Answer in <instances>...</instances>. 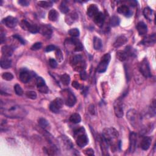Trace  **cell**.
<instances>
[{
	"mask_svg": "<svg viewBox=\"0 0 156 156\" xmlns=\"http://www.w3.org/2000/svg\"><path fill=\"white\" fill-rule=\"evenodd\" d=\"M1 112L4 116L10 118H21L26 116L25 110L17 104L16 103L11 101L1 102Z\"/></svg>",
	"mask_w": 156,
	"mask_h": 156,
	"instance_id": "6da1fadb",
	"label": "cell"
},
{
	"mask_svg": "<svg viewBox=\"0 0 156 156\" xmlns=\"http://www.w3.org/2000/svg\"><path fill=\"white\" fill-rule=\"evenodd\" d=\"M102 136L108 143L109 146H112L114 150L118 146V132L113 128H109L104 129Z\"/></svg>",
	"mask_w": 156,
	"mask_h": 156,
	"instance_id": "7a4b0ae2",
	"label": "cell"
},
{
	"mask_svg": "<svg viewBox=\"0 0 156 156\" xmlns=\"http://www.w3.org/2000/svg\"><path fill=\"white\" fill-rule=\"evenodd\" d=\"M126 118L128 120L131 124L135 128L139 126L141 122V117L138 112L134 109H131L127 113Z\"/></svg>",
	"mask_w": 156,
	"mask_h": 156,
	"instance_id": "3957f363",
	"label": "cell"
},
{
	"mask_svg": "<svg viewBox=\"0 0 156 156\" xmlns=\"http://www.w3.org/2000/svg\"><path fill=\"white\" fill-rule=\"evenodd\" d=\"M111 56L109 53L105 54L101 57V61L97 67V71L98 73H104L106 71L109 65V63L110 61H111Z\"/></svg>",
	"mask_w": 156,
	"mask_h": 156,
	"instance_id": "277c9868",
	"label": "cell"
},
{
	"mask_svg": "<svg viewBox=\"0 0 156 156\" xmlns=\"http://www.w3.org/2000/svg\"><path fill=\"white\" fill-rule=\"evenodd\" d=\"M139 70L140 73L144 78H151L152 76L149 62L146 59H143L140 63Z\"/></svg>",
	"mask_w": 156,
	"mask_h": 156,
	"instance_id": "5b68a950",
	"label": "cell"
},
{
	"mask_svg": "<svg viewBox=\"0 0 156 156\" xmlns=\"http://www.w3.org/2000/svg\"><path fill=\"white\" fill-rule=\"evenodd\" d=\"M63 96L65 98V104L68 107H73L76 102V98L70 90L63 91Z\"/></svg>",
	"mask_w": 156,
	"mask_h": 156,
	"instance_id": "8992f818",
	"label": "cell"
},
{
	"mask_svg": "<svg viewBox=\"0 0 156 156\" xmlns=\"http://www.w3.org/2000/svg\"><path fill=\"white\" fill-rule=\"evenodd\" d=\"M113 107L115 115L118 118L123 117L124 112L123 109V101L121 98H118L115 101Z\"/></svg>",
	"mask_w": 156,
	"mask_h": 156,
	"instance_id": "52a82bcc",
	"label": "cell"
},
{
	"mask_svg": "<svg viewBox=\"0 0 156 156\" xmlns=\"http://www.w3.org/2000/svg\"><path fill=\"white\" fill-rule=\"evenodd\" d=\"M21 26L24 30H27L33 34L37 33L40 31V27H38L37 25L31 24L25 20L21 22Z\"/></svg>",
	"mask_w": 156,
	"mask_h": 156,
	"instance_id": "ba28073f",
	"label": "cell"
},
{
	"mask_svg": "<svg viewBox=\"0 0 156 156\" xmlns=\"http://www.w3.org/2000/svg\"><path fill=\"white\" fill-rule=\"evenodd\" d=\"M63 104V101L61 98H57L56 100L52 101L49 105L50 111L54 113H57L60 112Z\"/></svg>",
	"mask_w": 156,
	"mask_h": 156,
	"instance_id": "9c48e42d",
	"label": "cell"
},
{
	"mask_svg": "<svg viewBox=\"0 0 156 156\" xmlns=\"http://www.w3.org/2000/svg\"><path fill=\"white\" fill-rule=\"evenodd\" d=\"M84 132L85 131L80 132L75 134L77 137L76 138V143L80 148H84L89 143L88 137L85 134Z\"/></svg>",
	"mask_w": 156,
	"mask_h": 156,
	"instance_id": "30bf717a",
	"label": "cell"
},
{
	"mask_svg": "<svg viewBox=\"0 0 156 156\" xmlns=\"http://www.w3.org/2000/svg\"><path fill=\"white\" fill-rule=\"evenodd\" d=\"M3 22L4 24L9 28L15 27L18 24V20L12 16H8L3 19Z\"/></svg>",
	"mask_w": 156,
	"mask_h": 156,
	"instance_id": "8fae6325",
	"label": "cell"
},
{
	"mask_svg": "<svg viewBox=\"0 0 156 156\" xmlns=\"http://www.w3.org/2000/svg\"><path fill=\"white\" fill-rule=\"evenodd\" d=\"M129 151L131 153H134L137 145V134L135 132H131L129 135Z\"/></svg>",
	"mask_w": 156,
	"mask_h": 156,
	"instance_id": "7c38bea8",
	"label": "cell"
},
{
	"mask_svg": "<svg viewBox=\"0 0 156 156\" xmlns=\"http://www.w3.org/2000/svg\"><path fill=\"white\" fill-rule=\"evenodd\" d=\"M68 42L74 46V51L76 52L82 51L83 50V46L79 40L77 38H69Z\"/></svg>",
	"mask_w": 156,
	"mask_h": 156,
	"instance_id": "4fadbf2b",
	"label": "cell"
},
{
	"mask_svg": "<svg viewBox=\"0 0 156 156\" xmlns=\"http://www.w3.org/2000/svg\"><path fill=\"white\" fill-rule=\"evenodd\" d=\"M105 15L102 12H98L94 16V22L95 24L99 27H101L104 23Z\"/></svg>",
	"mask_w": 156,
	"mask_h": 156,
	"instance_id": "5bb4252c",
	"label": "cell"
},
{
	"mask_svg": "<svg viewBox=\"0 0 156 156\" xmlns=\"http://www.w3.org/2000/svg\"><path fill=\"white\" fill-rule=\"evenodd\" d=\"M117 12L119 14H123L127 17H129L132 15V12H131V10L129 9L128 5H121V6L118 8Z\"/></svg>",
	"mask_w": 156,
	"mask_h": 156,
	"instance_id": "9a60e30c",
	"label": "cell"
},
{
	"mask_svg": "<svg viewBox=\"0 0 156 156\" xmlns=\"http://www.w3.org/2000/svg\"><path fill=\"white\" fill-rule=\"evenodd\" d=\"M39 32L41 33L43 36L49 37L51 36L52 33H53V30H52L50 26H48L47 25H44L40 27Z\"/></svg>",
	"mask_w": 156,
	"mask_h": 156,
	"instance_id": "2e32d148",
	"label": "cell"
},
{
	"mask_svg": "<svg viewBox=\"0 0 156 156\" xmlns=\"http://www.w3.org/2000/svg\"><path fill=\"white\" fill-rule=\"evenodd\" d=\"M137 30L140 36H144L146 35L148 32V27L144 22L140 21L137 25Z\"/></svg>",
	"mask_w": 156,
	"mask_h": 156,
	"instance_id": "e0dca14e",
	"label": "cell"
},
{
	"mask_svg": "<svg viewBox=\"0 0 156 156\" xmlns=\"http://www.w3.org/2000/svg\"><path fill=\"white\" fill-rule=\"evenodd\" d=\"M141 43L142 45L146 46H151V45H154L155 43V34H153L152 35L144 37Z\"/></svg>",
	"mask_w": 156,
	"mask_h": 156,
	"instance_id": "ac0fdd59",
	"label": "cell"
},
{
	"mask_svg": "<svg viewBox=\"0 0 156 156\" xmlns=\"http://www.w3.org/2000/svg\"><path fill=\"white\" fill-rule=\"evenodd\" d=\"M152 139L149 137H144L141 142L140 146L143 150H148L151 146Z\"/></svg>",
	"mask_w": 156,
	"mask_h": 156,
	"instance_id": "d6986e66",
	"label": "cell"
},
{
	"mask_svg": "<svg viewBox=\"0 0 156 156\" xmlns=\"http://www.w3.org/2000/svg\"><path fill=\"white\" fill-rule=\"evenodd\" d=\"M19 78L22 82L27 83L29 81H30L31 78V74L29 71H26V70L22 71L20 73Z\"/></svg>",
	"mask_w": 156,
	"mask_h": 156,
	"instance_id": "ffe728a7",
	"label": "cell"
},
{
	"mask_svg": "<svg viewBox=\"0 0 156 156\" xmlns=\"http://www.w3.org/2000/svg\"><path fill=\"white\" fill-rule=\"evenodd\" d=\"M13 52H14L13 48L8 45L3 46L1 48V53L3 54V57H10L12 55Z\"/></svg>",
	"mask_w": 156,
	"mask_h": 156,
	"instance_id": "44dd1931",
	"label": "cell"
},
{
	"mask_svg": "<svg viewBox=\"0 0 156 156\" xmlns=\"http://www.w3.org/2000/svg\"><path fill=\"white\" fill-rule=\"evenodd\" d=\"M127 42H128V38L124 36H121L117 38L116 41L113 43V47L115 48H119L124 45Z\"/></svg>",
	"mask_w": 156,
	"mask_h": 156,
	"instance_id": "7402d4cb",
	"label": "cell"
},
{
	"mask_svg": "<svg viewBox=\"0 0 156 156\" xmlns=\"http://www.w3.org/2000/svg\"><path fill=\"white\" fill-rule=\"evenodd\" d=\"M0 65L3 69H8L12 66V60L9 59L8 57H3L1 59Z\"/></svg>",
	"mask_w": 156,
	"mask_h": 156,
	"instance_id": "603a6c76",
	"label": "cell"
},
{
	"mask_svg": "<svg viewBox=\"0 0 156 156\" xmlns=\"http://www.w3.org/2000/svg\"><path fill=\"white\" fill-rule=\"evenodd\" d=\"M98 12V8L96 4H91L87 9V15L90 17H94Z\"/></svg>",
	"mask_w": 156,
	"mask_h": 156,
	"instance_id": "cb8c5ba5",
	"label": "cell"
},
{
	"mask_svg": "<svg viewBox=\"0 0 156 156\" xmlns=\"http://www.w3.org/2000/svg\"><path fill=\"white\" fill-rule=\"evenodd\" d=\"M78 19V16L76 13H71L68 14L65 17V21L67 24L71 25L72 23L76 21Z\"/></svg>",
	"mask_w": 156,
	"mask_h": 156,
	"instance_id": "d4e9b609",
	"label": "cell"
},
{
	"mask_svg": "<svg viewBox=\"0 0 156 156\" xmlns=\"http://www.w3.org/2000/svg\"><path fill=\"white\" fill-rule=\"evenodd\" d=\"M100 145L102 150V153L103 155H107L108 154V146L109 144L105 140L104 138L102 136L101 137L100 139Z\"/></svg>",
	"mask_w": 156,
	"mask_h": 156,
	"instance_id": "484cf974",
	"label": "cell"
},
{
	"mask_svg": "<svg viewBox=\"0 0 156 156\" xmlns=\"http://www.w3.org/2000/svg\"><path fill=\"white\" fill-rule=\"evenodd\" d=\"M59 13L56 9H51L48 13V19L51 21H56L58 19Z\"/></svg>",
	"mask_w": 156,
	"mask_h": 156,
	"instance_id": "4316f807",
	"label": "cell"
},
{
	"mask_svg": "<svg viewBox=\"0 0 156 156\" xmlns=\"http://www.w3.org/2000/svg\"><path fill=\"white\" fill-rule=\"evenodd\" d=\"M143 15L145 18L149 20H152V17L153 16V11L149 7L145 8L143 10Z\"/></svg>",
	"mask_w": 156,
	"mask_h": 156,
	"instance_id": "83f0119b",
	"label": "cell"
},
{
	"mask_svg": "<svg viewBox=\"0 0 156 156\" xmlns=\"http://www.w3.org/2000/svg\"><path fill=\"white\" fill-rule=\"evenodd\" d=\"M129 55L126 51H118L117 53V57L120 61H124L128 59Z\"/></svg>",
	"mask_w": 156,
	"mask_h": 156,
	"instance_id": "f1b7e54d",
	"label": "cell"
},
{
	"mask_svg": "<svg viewBox=\"0 0 156 156\" xmlns=\"http://www.w3.org/2000/svg\"><path fill=\"white\" fill-rule=\"evenodd\" d=\"M93 47L96 50H100L102 47V43L101 38L95 37L93 39Z\"/></svg>",
	"mask_w": 156,
	"mask_h": 156,
	"instance_id": "f546056e",
	"label": "cell"
},
{
	"mask_svg": "<svg viewBox=\"0 0 156 156\" xmlns=\"http://www.w3.org/2000/svg\"><path fill=\"white\" fill-rule=\"evenodd\" d=\"M70 121L74 124H78L79 123L80 121H81V117H80V115L78 113H73L70 117Z\"/></svg>",
	"mask_w": 156,
	"mask_h": 156,
	"instance_id": "4dcf8cb0",
	"label": "cell"
},
{
	"mask_svg": "<svg viewBox=\"0 0 156 156\" xmlns=\"http://www.w3.org/2000/svg\"><path fill=\"white\" fill-rule=\"evenodd\" d=\"M60 80L62 83L64 85H68L69 84H70V76H69L68 74H63L62 75H61L60 77Z\"/></svg>",
	"mask_w": 156,
	"mask_h": 156,
	"instance_id": "1f68e13d",
	"label": "cell"
},
{
	"mask_svg": "<svg viewBox=\"0 0 156 156\" xmlns=\"http://www.w3.org/2000/svg\"><path fill=\"white\" fill-rule=\"evenodd\" d=\"M38 124L41 128L43 129H46L49 126L48 121L43 118H41L38 120Z\"/></svg>",
	"mask_w": 156,
	"mask_h": 156,
	"instance_id": "d6a6232c",
	"label": "cell"
},
{
	"mask_svg": "<svg viewBox=\"0 0 156 156\" xmlns=\"http://www.w3.org/2000/svg\"><path fill=\"white\" fill-rule=\"evenodd\" d=\"M120 20L117 16H113L111 20V25L112 27L117 26L120 25Z\"/></svg>",
	"mask_w": 156,
	"mask_h": 156,
	"instance_id": "836d02e7",
	"label": "cell"
},
{
	"mask_svg": "<svg viewBox=\"0 0 156 156\" xmlns=\"http://www.w3.org/2000/svg\"><path fill=\"white\" fill-rule=\"evenodd\" d=\"M68 34L73 37H78L80 35V32L78 28H73L68 31Z\"/></svg>",
	"mask_w": 156,
	"mask_h": 156,
	"instance_id": "e575fe53",
	"label": "cell"
},
{
	"mask_svg": "<svg viewBox=\"0 0 156 156\" xmlns=\"http://www.w3.org/2000/svg\"><path fill=\"white\" fill-rule=\"evenodd\" d=\"M59 9L61 11V12L63 14H67L68 12L69 8L67 5L65 1H62L59 6Z\"/></svg>",
	"mask_w": 156,
	"mask_h": 156,
	"instance_id": "d590c367",
	"label": "cell"
},
{
	"mask_svg": "<svg viewBox=\"0 0 156 156\" xmlns=\"http://www.w3.org/2000/svg\"><path fill=\"white\" fill-rule=\"evenodd\" d=\"M38 4L39 6L42 7L43 8H49L53 5V4H52L51 1H39L38 3Z\"/></svg>",
	"mask_w": 156,
	"mask_h": 156,
	"instance_id": "8d00e7d4",
	"label": "cell"
},
{
	"mask_svg": "<svg viewBox=\"0 0 156 156\" xmlns=\"http://www.w3.org/2000/svg\"><path fill=\"white\" fill-rule=\"evenodd\" d=\"M56 57L57 58V60H58L59 62H62L63 60V54L62 52L61 51V50L59 48H57L56 49Z\"/></svg>",
	"mask_w": 156,
	"mask_h": 156,
	"instance_id": "74e56055",
	"label": "cell"
},
{
	"mask_svg": "<svg viewBox=\"0 0 156 156\" xmlns=\"http://www.w3.org/2000/svg\"><path fill=\"white\" fill-rule=\"evenodd\" d=\"M2 78H3V79L8 80V81H10V80H12L14 79V76L12 73H4L2 74Z\"/></svg>",
	"mask_w": 156,
	"mask_h": 156,
	"instance_id": "f35d334b",
	"label": "cell"
},
{
	"mask_svg": "<svg viewBox=\"0 0 156 156\" xmlns=\"http://www.w3.org/2000/svg\"><path fill=\"white\" fill-rule=\"evenodd\" d=\"M14 90L15 93L19 95V96H21L23 94V90L22 88L21 87V86L19 84H16L14 86Z\"/></svg>",
	"mask_w": 156,
	"mask_h": 156,
	"instance_id": "ab89813d",
	"label": "cell"
},
{
	"mask_svg": "<svg viewBox=\"0 0 156 156\" xmlns=\"http://www.w3.org/2000/svg\"><path fill=\"white\" fill-rule=\"evenodd\" d=\"M26 95L28 98H30L31 100H36L37 98V93L34 91H29L26 93Z\"/></svg>",
	"mask_w": 156,
	"mask_h": 156,
	"instance_id": "60d3db41",
	"label": "cell"
},
{
	"mask_svg": "<svg viewBox=\"0 0 156 156\" xmlns=\"http://www.w3.org/2000/svg\"><path fill=\"white\" fill-rule=\"evenodd\" d=\"M38 90L42 93H48L49 91V89L47 85H45L42 87H38Z\"/></svg>",
	"mask_w": 156,
	"mask_h": 156,
	"instance_id": "b9f144b4",
	"label": "cell"
},
{
	"mask_svg": "<svg viewBox=\"0 0 156 156\" xmlns=\"http://www.w3.org/2000/svg\"><path fill=\"white\" fill-rule=\"evenodd\" d=\"M42 47V44L41 42H37L34 43L31 47V49L32 51H37L40 49Z\"/></svg>",
	"mask_w": 156,
	"mask_h": 156,
	"instance_id": "7bdbcfd3",
	"label": "cell"
},
{
	"mask_svg": "<svg viewBox=\"0 0 156 156\" xmlns=\"http://www.w3.org/2000/svg\"><path fill=\"white\" fill-rule=\"evenodd\" d=\"M46 85V84H45L44 79L41 77L37 78V88L40 87H42L43 85Z\"/></svg>",
	"mask_w": 156,
	"mask_h": 156,
	"instance_id": "ee69618b",
	"label": "cell"
},
{
	"mask_svg": "<svg viewBox=\"0 0 156 156\" xmlns=\"http://www.w3.org/2000/svg\"><path fill=\"white\" fill-rule=\"evenodd\" d=\"M49 64L51 67H52L53 68H55L57 66V62L54 59H50L49 60Z\"/></svg>",
	"mask_w": 156,
	"mask_h": 156,
	"instance_id": "f6af8a7d",
	"label": "cell"
},
{
	"mask_svg": "<svg viewBox=\"0 0 156 156\" xmlns=\"http://www.w3.org/2000/svg\"><path fill=\"white\" fill-rule=\"evenodd\" d=\"M72 86L76 89H80L83 88V86L76 81H73L72 82Z\"/></svg>",
	"mask_w": 156,
	"mask_h": 156,
	"instance_id": "bcb514c9",
	"label": "cell"
},
{
	"mask_svg": "<svg viewBox=\"0 0 156 156\" xmlns=\"http://www.w3.org/2000/svg\"><path fill=\"white\" fill-rule=\"evenodd\" d=\"M56 47L54 45H48L47 47V48H45V51L46 52H51V51H53L54 50H56Z\"/></svg>",
	"mask_w": 156,
	"mask_h": 156,
	"instance_id": "7dc6e473",
	"label": "cell"
},
{
	"mask_svg": "<svg viewBox=\"0 0 156 156\" xmlns=\"http://www.w3.org/2000/svg\"><path fill=\"white\" fill-rule=\"evenodd\" d=\"M13 37H14L15 38H16V39L18 40L19 41L21 44H23V45H25V41L23 38H21V36H19V35H17V34H16V35H14Z\"/></svg>",
	"mask_w": 156,
	"mask_h": 156,
	"instance_id": "c3c4849f",
	"label": "cell"
},
{
	"mask_svg": "<svg viewBox=\"0 0 156 156\" xmlns=\"http://www.w3.org/2000/svg\"><path fill=\"white\" fill-rule=\"evenodd\" d=\"M85 154L88 155H94V151L91 148L87 149L86 150H85Z\"/></svg>",
	"mask_w": 156,
	"mask_h": 156,
	"instance_id": "681fc988",
	"label": "cell"
},
{
	"mask_svg": "<svg viewBox=\"0 0 156 156\" xmlns=\"http://www.w3.org/2000/svg\"><path fill=\"white\" fill-rule=\"evenodd\" d=\"M19 3L23 5V6H27L30 4V1H26V0H21V1H19Z\"/></svg>",
	"mask_w": 156,
	"mask_h": 156,
	"instance_id": "f907efd6",
	"label": "cell"
},
{
	"mask_svg": "<svg viewBox=\"0 0 156 156\" xmlns=\"http://www.w3.org/2000/svg\"><path fill=\"white\" fill-rule=\"evenodd\" d=\"M80 78H81L82 80H86L87 79V73L84 70V71H82L81 72H80Z\"/></svg>",
	"mask_w": 156,
	"mask_h": 156,
	"instance_id": "816d5d0a",
	"label": "cell"
},
{
	"mask_svg": "<svg viewBox=\"0 0 156 156\" xmlns=\"http://www.w3.org/2000/svg\"><path fill=\"white\" fill-rule=\"evenodd\" d=\"M5 34L3 32V31H1V36H0V40H1V43H3L5 41Z\"/></svg>",
	"mask_w": 156,
	"mask_h": 156,
	"instance_id": "f5cc1de1",
	"label": "cell"
},
{
	"mask_svg": "<svg viewBox=\"0 0 156 156\" xmlns=\"http://www.w3.org/2000/svg\"><path fill=\"white\" fill-rule=\"evenodd\" d=\"M89 112L91 114H95V107H94V106L93 105H91L89 107Z\"/></svg>",
	"mask_w": 156,
	"mask_h": 156,
	"instance_id": "db71d44e",
	"label": "cell"
}]
</instances>
